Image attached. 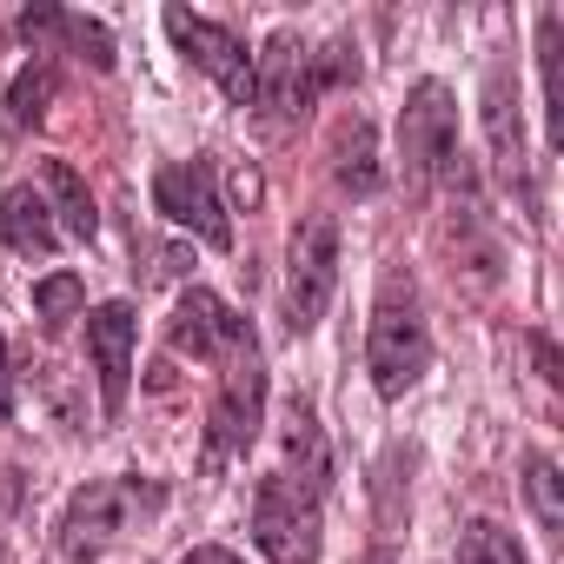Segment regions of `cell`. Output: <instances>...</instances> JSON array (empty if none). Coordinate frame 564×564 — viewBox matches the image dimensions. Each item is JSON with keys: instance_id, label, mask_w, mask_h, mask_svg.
<instances>
[{"instance_id": "6da1fadb", "label": "cell", "mask_w": 564, "mask_h": 564, "mask_svg": "<svg viewBox=\"0 0 564 564\" xmlns=\"http://www.w3.org/2000/svg\"><path fill=\"white\" fill-rule=\"evenodd\" d=\"M432 366V326L419 306V286L405 265L379 272V300H372V326H366V372L379 399H405Z\"/></svg>"}, {"instance_id": "7a4b0ae2", "label": "cell", "mask_w": 564, "mask_h": 564, "mask_svg": "<svg viewBox=\"0 0 564 564\" xmlns=\"http://www.w3.org/2000/svg\"><path fill=\"white\" fill-rule=\"evenodd\" d=\"M346 47H326V54H313L293 28H279L272 41H265V54L252 61V74H259V100L279 113V120H293V113H306L333 80H352L359 74V61H339Z\"/></svg>"}, {"instance_id": "3957f363", "label": "cell", "mask_w": 564, "mask_h": 564, "mask_svg": "<svg viewBox=\"0 0 564 564\" xmlns=\"http://www.w3.org/2000/svg\"><path fill=\"white\" fill-rule=\"evenodd\" d=\"M399 153H405V173L412 186H432L445 180L465 153H458V100L445 80H419L405 94V113H399Z\"/></svg>"}, {"instance_id": "277c9868", "label": "cell", "mask_w": 564, "mask_h": 564, "mask_svg": "<svg viewBox=\"0 0 564 564\" xmlns=\"http://www.w3.org/2000/svg\"><path fill=\"white\" fill-rule=\"evenodd\" d=\"M226 379H219V399L206 412V471H219L226 458H239L259 425H265V366H259V346H239L226 352Z\"/></svg>"}, {"instance_id": "5b68a950", "label": "cell", "mask_w": 564, "mask_h": 564, "mask_svg": "<svg viewBox=\"0 0 564 564\" xmlns=\"http://www.w3.org/2000/svg\"><path fill=\"white\" fill-rule=\"evenodd\" d=\"M252 544L272 564H319V498L286 485V478H259L252 491Z\"/></svg>"}, {"instance_id": "8992f818", "label": "cell", "mask_w": 564, "mask_h": 564, "mask_svg": "<svg viewBox=\"0 0 564 564\" xmlns=\"http://www.w3.org/2000/svg\"><path fill=\"white\" fill-rule=\"evenodd\" d=\"M333 293H339V226H333L326 213H313V219H300V232H293L286 326H293V333H313V326L326 319Z\"/></svg>"}, {"instance_id": "52a82bcc", "label": "cell", "mask_w": 564, "mask_h": 564, "mask_svg": "<svg viewBox=\"0 0 564 564\" xmlns=\"http://www.w3.org/2000/svg\"><path fill=\"white\" fill-rule=\"evenodd\" d=\"M166 34L199 74H213V87L232 107H259V74H252V54H246V41L232 28H219L206 14H186V8H166Z\"/></svg>"}, {"instance_id": "ba28073f", "label": "cell", "mask_w": 564, "mask_h": 564, "mask_svg": "<svg viewBox=\"0 0 564 564\" xmlns=\"http://www.w3.org/2000/svg\"><path fill=\"white\" fill-rule=\"evenodd\" d=\"M133 498H140V485H113V478H94V485H80V491L67 498L61 524H54V544H61V557H67V564H100V557L113 551V538L127 531V511H133Z\"/></svg>"}, {"instance_id": "9c48e42d", "label": "cell", "mask_w": 564, "mask_h": 564, "mask_svg": "<svg viewBox=\"0 0 564 564\" xmlns=\"http://www.w3.org/2000/svg\"><path fill=\"white\" fill-rule=\"evenodd\" d=\"M153 206H160L173 226H186L193 239H206V246H232V219H226V199H219L206 160L160 166V173H153Z\"/></svg>"}, {"instance_id": "30bf717a", "label": "cell", "mask_w": 564, "mask_h": 564, "mask_svg": "<svg viewBox=\"0 0 564 564\" xmlns=\"http://www.w3.org/2000/svg\"><path fill=\"white\" fill-rule=\"evenodd\" d=\"M166 346H173L180 359H219V352L252 346V326H246L219 293L186 286V293H180V306H173V319H166Z\"/></svg>"}, {"instance_id": "8fae6325", "label": "cell", "mask_w": 564, "mask_h": 564, "mask_svg": "<svg viewBox=\"0 0 564 564\" xmlns=\"http://www.w3.org/2000/svg\"><path fill=\"white\" fill-rule=\"evenodd\" d=\"M133 346H140V319L127 300H107L87 313V359H94V386H100V405L120 412L127 405V386H133Z\"/></svg>"}, {"instance_id": "7c38bea8", "label": "cell", "mask_w": 564, "mask_h": 564, "mask_svg": "<svg viewBox=\"0 0 564 564\" xmlns=\"http://www.w3.org/2000/svg\"><path fill=\"white\" fill-rule=\"evenodd\" d=\"M279 445H286V485H300V491H326V478H333V452H326V432H319V412L306 405V399H293L286 405V425H279Z\"/></svg>"}, {"instance_id": "4fadbf2b", "label": "cell", "mask_w": 564, "mask_h": 564, "mask_svg": "<svg viewBox=\"0 0 564 564\" xmlns=\"http://www.w3.org/2000/svg\"><path fill=\"white\" fill-rule=\"evenodd\" d=\"M0 239H8L21 259H54L61 252V226L47 213V193H34V186L0 193Z\"/></svg>"}, {"instance_id": "5bb4252c", "label": "cell", "mask_w": 564, "mask_h": 564, "mask_svg": "<svg viewBox=\"0 0 564 564\" xmlns=\"http://www.w3.org/2000/svg\"><path fill=\"white\" fill-rule=\"evenodd\" d=\"M485 133H491V153L505 173L524 166V120H518V80L505 67L485 74Z\"/></svg>"}, {"instance_id": "9a60e30c", "label": "cell", "mask_w": 564, "mask_h": 564, "mask_svg": "<svg viewBox=\"0 0 564 564\" xmlns=\"http://www.w3.org/2000/svg\"><path fill=\"white\" fill-rule=\"evenodd\" d=\"M41 180H47V213H54V226H61V232H74V239H94V232H100V213H94L87 180H80L67 160H47V166H41Z\"/></svg>"}, {"instance_id": "2e32d148", "label": "cell", "mask_w": 564, "mask_h": 564, "mask_svg": "<svg viewBox=\"0 0 564 564\" xmlns=\"http://www.w3.org/2000/svg\"><path fill=\"white\" fill-rule=\"evenodd\" d=\"M538 74H544L551 140H564V14H544V21H538Z\"/></svg>"}, {"instance_id": "e0dca14e", "label": "cell", "mask_w": 564, "mask_h": 564, "mask_svg": "<svg viewBox=\"0 0 564 564\" xmlns=\"http://www.w3.org/2000/svg\"><path fill=\"white\" fill-rule=\"evenodd\" d=\"M47 100H54V61L41 54L34 67H21L14 74V87H8V120L28 133V127H41L47 120Z\"/></svg>"}, {"instance_id": "ac0fdd59", "label": "cell", "mask_w": 564, "mask_h": 564, "mask_svg": "<svg viewBox=\"0 0 564 564\" xmlns=\"http://www.w3.org/2000/svg\"><path fill=\"white\" fill-rule=\"evenodd\" d=\"M524 498H531L538 524H544L551 538H564V478H557V465H551L544 452L524 458Z\"/></svg>"}, {"instance_id": "d6986e66", "label": "cell", "mask_w": 564, "mask_h": 564, "mask_svg": "<svg viewBox=\"0 0 564 564\" xmlns=\"http://www.w3.org/2000/svg\"><path fill=\"white\" fill-rule=\"evenodd\" d=\"M458 564H531V557H524V544H518L505 524L471 518V524H465V538H458Z\"/></svg>"}, {"instance_id": "ffe728a7", "label": "cell", "mask_w": 564, "mask_h": 564, "mask_svg": "<svg viewBox=\"0 0 564 564\" xmlns=\"http://www.w3.org/2000/svg\"><path fill=\"white\" fill-rule=\"evenodd\" d=\"M80 306H87V279H80V272H47V279H34V319L61 326V319H74Z\"/></svg>"}, {"instance_id": "44dd1931", "label": "cell", "mask_w": 564, "mask_h": 564, "mask_svg": "<svg viewBox=\"0 0 564 564\" xmlns=\"http://www.w3.org/2000/svg\"><path fill=\"white\" fill-rule=\"evenodd\" d=\"M339 186L352 193H379V166H372V127L352 120V133L339 140Z\"/></svg>"}, {"instance_id": "7402d4cb", "label": "cell", "mask_w": 564, "mask_h": 564, "mask_svg": "<svg viewBox=\"0 0 564 564\" xmlns=\"http://www.w3.org/2000/svg\"><path fill=\"white\" fill-rule=\"evenodd\" d=\"M54 34H67V41H74V47H80V54H87V61H94L100 74L113 67V34H107L100 21H80V14H61V28H54Z\"/></svg>"}, {"instance_id": "603a6c76", "label": "cell", "mask_w": 564, "mask_h": 564, "mask_svg": "<svg viewBox=\"0 0 564 564\" xmlns=\"http://www.w3.org/2000/svg\"><path fill=\"white\" fill-rule=\"evenodd\" d=\"M531 359H538V372H544V386H564V366H557V346H551L544 333H531Z\"/></svg>"}, {"instance_id": "cb8c5ba5", "label": "cell", "mask_w": 564, "mask_h": 564, "mask_svg": "<svg viewBox=\"0 0 564 564\" xmlns=\"http://www.w3.org/2000/svg\"><path fill=\"white\" fill-rule=\"evenodd\" d=\"M180 564H246V557H239V551H226V544H193Z\"/></svg>"}, {"instance_id": "d4e9b609", "label": "cell", "mask_w": 564, "mask_h": 564, "mask_svg": "<svg viewBox=\"0 0 564 564\" xmlns=\"http://www.w3.org/2000/svg\"><path fill=\"white\" fill-rule=\"evenodd\" d=\"M0 386H8V339H0Z\"/></svg>"}, {"instance_id": "484cf974", "label": "cell", "mask_w": 564, "mask_h": 564, "mask_svg": "<svg viewBox=\"0 0 564 564\" xmlns=\"http://www.w3.org/2000/svg\"><path fill=\"white\" fill-rule=\"evenodd\" d=\"M366 564H392V551H372V557H366Z\"/></svg>"}]
</instances>
